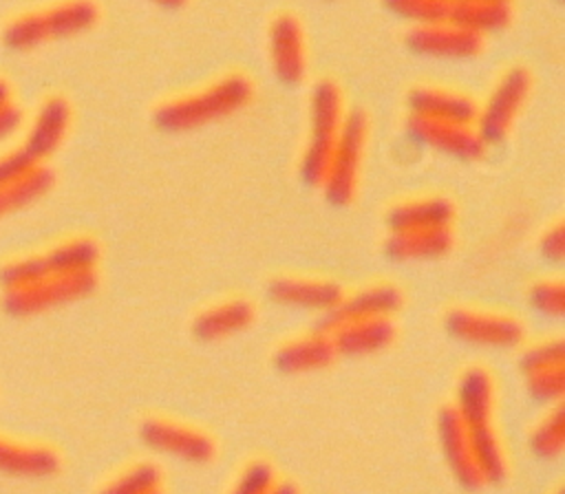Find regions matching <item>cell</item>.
Returning <instances> with one entry per match:
<instances>
[{
	"label": "cell",
	"instance_id": "cell-1",
	"mask_svg": "<svg viewBox=\"0 0 565 494\" xmlns=\"http://www.w3.org/2000/svg\"><path fill=\"white\" fill-rule=\"evenodd\" d=\"M457 412L463 421L475 459L486 483H501L505 479V459L490 423L492 415V382L486 370L470 368L457 388Z\"/></svg>",
	"mask_w": 565,
	"mask_h": 494
},
{
	"label": "cell",
	"instance_id": "cell-2",
	"mask_svg": "<svg viewBox=\"0 0 565 494\" xmlns=\"http://www.w3.org/2000/svg\"><path fill=\"white\" fill-rule=\"evenodd\" d=\"M252 99V82L243 75H225L207 88L172 99L154 110V126L168 132L192 130L241 110Z\"/></svg>",
	"mask_w": 565,
	"mask_h": 494
},
{
	"label": "cell",
	"instance_id": "cell-3",
	"mask_svg": "<svg viewBox=\"0 0 565 494\" xmlns=\"http://www.w3.org/2000/svg\"><path fill=\"white\" fill-rule=\"evenodd\" d=\"M97 7L90 0H66L51 9L18 18L4 29L2 42L11 51H29L44 42L88 31L97 22Z\"/></svg>",
	"mask_w": 565,
	"mask_h": 494
},
{
	"label": "cell",
	"instance_id": "cell-4",
	"mask_svg": "<svg viewBox=\"0 0 565 494\" xmlns=\"http://www.w3.org/2000/svg\"><path fill=\"white\" fill-rule=\"evenodd\" d=\"M342 119L344 115L340 88L329 79L318 82L311 93V128L307 150L300 163V176L307 185L322 183L342 128Z\"/></svg>",
	"mask_w": 565,
	"mask_h": 494
},
{
	"label": "cell",
	"instance_id": "cell-5",
	"mask_svg": "<svg viewBox=\"0 0 565 494\" xmlns=\"http://www.w3.org/2000/svg\"><path fill=\"white\" fill-rule=\"evenodd\" d=\"M68 121H71V108L66 99L62 97L46 99L40 106L24 143L13 152L0 157V185L40 168L42 159H46L64 139Z\"/></svg>",
	"mask_w": 565,
	"mask_h": 494
},
{
	"label": "cell",
	"instance_id": "cell-6",
	"mask_svg": "<svg viewBox=\"0 0 565 494\" xmlns=\"http://www.w3.org/2000/svg\"><path fill=\"white\" fill-rule=\"evenodd\" d=\"M95 284H97V276L93 269H79V271L44 278L38 282L7 289V293L2 296V309L13 318L35 315L88 296L95 289Z\"/></svg>",
	"mask_w": 565,
	"mask_h": 494
},
{
	"label": "cell",
	"instance_id": "cell-7",
	"mask_svg": "<svg viewBox=\"0 0 565 494\" xmlns=\"http://www.w3.org/2000/svg\"><path fill=\"white\" fill-rule=\"evenodd\" d=\"M364 141H366V115L362 110H351L342 119L335 148L331 152L324 179L320 183L324 187V196L333 205H347L355 194Z\"/></svg>",
	"mask_w": 565,
	"mask_h": 494
},
{
	"label": "cell",
	"instance_id": "cell-8",
	"mask_svg": "<svg viewBox=\"0 0 565 494\" xmlns=\"http://www.w3.org/2000/svg\"><path fill=\"white\" fill-rule=\"evenodd\" d=\"M99 249L88 238H75L68 243H62L44 254L29 256L15 262H9L0 269V284L4 289L38 282L44 278L79 271V269H93L97 262Z\"/></svg>",
	"mask_w": 565,
	"mask_h": 494
},
{
	"label": "cell",
	"instance_id": "cell-9",
	"mask_svg": "<svg viewBox=\"0 0 565 494\" xmlns=\"http://www.w3.org/2000/svg\"><path fill=\"white\" fill-rule=\"evenodd\" d=\"M532 79L530 73L521 66L510 68L494 90L490 93L486 106L481 112H477L475 124H479L477 132L486 143H497L503 141L505 135L510 132L527 93H530Z\"/></svg>",
	"mask_w": 565,
	"mask_h": 494
},
{
	"label": "cell",
	"instance_id": "cell-10",
	"mask_svg": "<svg viewBox=\"0 0 565 494\" xmlns=\"http://www.w3.org/2000/svg\"><path fill=\"white\" fill-rule=\"evenodd\" d=\"M406 130L415 141L426 143L455 159L472 161V159H479L486 150V141L470 124L439 121V119L411 115L406 121Z\"/></svg>",
	"mask_w": 565,
	"mask_h": 494
},
{
	"label": "cell",
	"instance_id": "cell-11",
	"mask_svg": "<svg viewBox=\"0 0 565 494\" xmlns=\"http://www.w3.org/2000/svg\"><path fill=\"white\" fill-rule=\"evenodd\" d=\"M406 49L424 57H444V60H466L481 51L483 35L448 24H417L406 33Z\"/></svg>",
	"mask_w": 565,
	"mask_h": 494
},
{
	"label": "cell",
	"instance_id": "cell-12",
	"mask_svg": "<svg viewBox=\"0 0 565 494\" xmlns=\"http://www.w3.org/2000/svg\"><path fill=\"white\" fill-rule=\"evenodd\" d=\"M446 329L461 342L512 348L523 340V326L505 315L455 309L446 315Z\"/></svg>",
	"mask_w": 565,
	"mask_h": 494
},
{
	"label": "cell",
	"instance_id": "cell-13",
	"mask_svg": "<svg viewBox=\"0 0 565 494\" xmlns=\"http://www.w3.org/2000/svg\"><path fill=\"white\" fill-rule=\"evenodd\" d=\"M139 434L141 441L154 452H163L188 463H207L214 454V443L210 437L172 421L146 419Z\"/></svg>",
	"mask_w": 565,
	"mask_h": 494
},
{
	"label": "cell",
	"instance_id": "cell-14",
	"mask_svg": "<svg viewBox=\"0 0 565 494\" xmlns=\"http://www.w3.org/2000/svg\"><path fill=\"white\" fill-rule=\"evenodd\" d=\"M399 307H402V293L395 287H388V284L371 287V289H364V291H360L355 296H349V298L342 296L338 304L322 311L318 322H316V331L331 333L333 329H338L340 324L351 322V320L377 318V315L388 318Z\"/></svg>",
	"mask_w": 565,
	"mask_h": 494
},
{
	"label": "cell",
	"instance_id": "cell-15",
	"mask_svg": "<svg viewBox=\"0 0 565 494\" xmlns=\"http://www.w3.org/2000/svg\"><path fill=\"white\" fill-rule=\"evenodd\" d=\"M437 434H439L441 452H444L457 483L468 490L481 487L486 483V479L479 470V463L475 459L470 439L466 434V428H463V421H461L457 408L450 406L439 412Z\"/></svg>",
	"mask_w": 565,
	"mask_h": 494
},
{
	"label": "cell",
	"instance_id": "cell-16",
	"mask_svg": "<svg viewBox=\"0 0 565 494\" xmlns=\"http://www.w3.org/2000/svg\"><path fill=\"white\" fill-rule=\"evenodd\" d=\"M269 55L274 73L282 84L296 86L305 77V40L298 20L289 13L278 15L269 29Z\"/></svg>",
	"mask_w": 565,
	"mask_h": 494
},
{
	"label": "cell",
	"instance_id": "cell-17",
	"mask_svg": "<svg viewBox=\"0 0 565 494\" xmlns=\"http://www.w3.org/2000/svg\"><path fill=\"white\" fill-rule=\"evenodd\" d=\"M327 335L331 337L338 355L360 357L386 348L393 342L395 326L386 315H377L344 322Z\"/></svg>",
	"mask_w": 565,
	"mask_h": 494
},
{
	"label": "cell",
	"instance_id": "cell-18",
	"mask_svg": "<svg viewBox=\"0 0 565 494\" xmlns=\"http://www.w3.org/2000/svg\"><path fill=\"white\" fill-rule=\"evenodd\" d=\"M267 296L276 304L327 311L340 302L342 289L331 280H302V278H276L267 287Z\"/></svg>",
	"mask_w": 565,
	"mask_h": 494
},
{
	"label": "cell",
	"instance_id": "cell-19",
	"mask_svg": "<svg viewBox=\"0 0 565 494\" xmlns=\"http://www.w3.org/2000/svg\"><path fill=\"white\" fill-rule=\"evenodd\" d=\"M408 110L411 115L417 117H428V119H439V121H455V124H475L477 119V104L461 95V93H450L433 86H419L411 90L408 95Z\"/></svg>",
	"mask_w": 565,
	"mask_h": 494
},
{
	"label": "cell",
	"instance_id": "cell-20",
	"mask_svg": "<svg viewBox=\"0 0 565 494\" xmlns=\"http://www.w3.org/2000/svg\"><path fill=\"white\" fill-rule=\"evenodd\" d=\"M452 247L450 225L391 232L384 251L393 260H426L439 258Z\"/></svg>",
	"mask_w": 565,
	"mask_h": 494
},
{
	"label": "cell",
	"instance_id": "cell-21",
	"mask_svg": "<svg viewBox=\"0 0 565 494\" xmlns=\"http://www.w3.org/2000/svg\"><path fill=\"white\" fill-rule=\"evenodd\" d=\"M335 357H338V353H335L331 337L327 333L316 331L313 335H309L305 340L285 344L276 353L274 362H276L278 370L298 375V373H311V370L327 368L329 364H333Z\"/></svg>",
	"mask_w": 565,
	"mask_h": 494
},
{
	"label": "cell",
	"instance_id": "cell-22",
	"mask_svg": "<svg viewBox=\"0 0 565 494\" xmlns=\"http://www.w3.org/2000/svg\"><path fill=\"white\" fill-rule=\"evenodd\" d=\"M60 470V457L42 445H20L0 439V474L44 479Z\"/></svg>",
	"mask_w": 565,
	"mask_h": 494
},
{
	"label": "cell",
	"instance_id": "cell-23",
	"mask_svg": "<svg viewBox=\"0 0 565 494\" xmlns=\"http://www.w3.org/2000/svg\"><path fill=\"white\" fill-rule=\"evenodd\" d=\"M512 20L510 0H463L450 2L448 24L475 31L479 35L503 31Z\"/></svg>",
	"mask_w": 565,
	"mask_h": 494
},
{
	"label": "cell",
	"instance_id": "cell-24",
	"mask_svg": "<svg viewBox=\"0 0 565 494\" xmlns=\"http://www.w3.org/2000/svg\"><path fill=\"white\" fill-rule=\"evenodd\" d=\"M252 318H254L252 304H247L245 300H230V302H223V304L201 313L194 320L192 333L205 342L221 340V337L243 331L252 322Z\"/></svg>",
	"mask_w": 565,
	"mask_h": 494
},
{
	"label": "cell",
	"instance_id": "cell-25",
	"mask_svg": "<svg viewBox=\"0 0 565 494\" xmlns=\"http://www.w3.org/2000/svg\"><path fill=\"white\" fill-rule=\"evenodd\" d=\"M455 207L446 198H426L397 205L388 212L386 223L391 232L404 229H424V227H444L450 225Z\"/></svg>",
	"mask_w": 565,
	"mask_h": 494
},
{
	"label": "cell",
	"instance_id": "cell-26",
	"mask_svg": "<svg viewBox=\"0 0 565 494\" xmlns=\"http://www.w3.org/2000/svg\"><path fill=\"white\" fill-rule=\"evenodd\" d=\"M51 185H53V172L42 165L20 179L2 183L0 185V218L31 205L42 194H46L51 190Z\"/></svg>",
	"mask_w": 565,
	"mask_h": 494
},
{
	"label": "cell",
	"instance_id": "cell-27",
	"mask_svg": "<svg viewBox=\"0 0 565 494\" xmlns=\"http://www.w3.org/2000/svg\"><path fill=\"white\" fill-rule=\"evenodd\" d=\"M565 448V410L558 404L545 421L532 432L530 437V450L545 461L558 459Z\"/></svg>",
	"mask_w": 565,
	"mask_h": 494
},
{
	"label": "cell",
	"instance_id": "cell-28",
	"mask_svg": "<svg viewBox=\"0 0 565 494\" xmlns=\"http://www.w3.org/2000/svg\"><path fill=\"white\" fill-rule=\"evenodd\" d=\"M384 7L397 18L417 24L448 22L450 2L448 0H382Z\"/></svg>",
	"mask_w": 565,
	"mask_h": 494
},
{
	"label": "cell",
	"instance_id": "cell-29",
	"mask_svg": "<svg viewBox=\"0 0 565 494\" xmlns=\"http://www.w3.org/2000/svg\"><path fill=\"white\" fill-rule=\"evenodd\" d=\"M159 487H161V474L150 463L135 465L106 485L108 492H126V494H148V492H157Z\"/></svg>",
	"mask_w": 565,
	"mask_h": 494
},
{
	"label": "cell",
	"instance_id": "cell-30",
	"mask_svg": "<svg viewBox=\"0 0 565 494\" xmlns=\"http://www.w3.org/2000/svg\"><path fill=\"white\" fill-rule=\"evenodd\" d=\"M527 375V393L536 399V401H556L563 395V364L556 366H547V368H539Z\"/></svg>",
	"mask_w": 565,
	"mask_h": 494
},
{
	"label": "cell",
	"instance_id": "cell-31",
	"mask_svg": "<svg viewBox=\"0 0 565 494\" xmlns=\"http://www.w3.org/2000/svg\"><path fill=\"white\" fill-rule=\"evenodd\" d=\"M530 304L547 315V318H563V307H565V293L561 282H541L532 287L530 291Z\"/></svg>",
	"mask_w": 565,
	"mask_h": 494
},
{
	"label": "cell",
	"instance_id": "cell-32",
	"mask_svg": "<svg viewBox=\"0 0 565 494\" xmlns=\"http://www.w3.org/2000/svg\"><path fill=\"white\" fill-rule=\"evenodd\" d=\"M563 342L561 340H550L543 344H536L532 348H527L521 357V368L525 373L539 370V368H547V366H556L563 364Z\"/></svg>",
	"mask_w": 565,
	"mask_h": 494
},
{
	"label": "cell",
	"instance_id": "cell-33",
	"mask_svg": "<svg viewBox=\"0 0 565 494\" xmlns=\"http://www.w3.org/2000/svg\"><path fill=\"white\" fill-rule=\"evenodd\" d=\"M274 485L271 468L265 463H252L245 474L241 476V483L236 490L241 492H269Z\"/></svg>",
	"mask_w": 565,
	"mask_h": 494
},
{
	"label": "cell",
	"instance_id": "cell-34",
	"mask_svg": "<svg viewBox=\"0 0 565 494\" xmlns=\"http://www.w3.org/2000/svg\"><path fill=\"white\" fill-rule=\"evenodd\" d=\"M541 251L552 262H563V225H554L541 240Z\"/></svg>",
	"mask_w": 565,
	"mask_h": 494
},
{
	"label": "cell",
	"instance_id": "cell-35",
	"mask_svg": "<svg viewBox=\"0 0 565 494\" xmlns=\"http://www.w3.org/2000/svg\"><path fill=\"white\" fill-rule=\"evenodd\" d=\"M20 121H22V115L15 106H11V104L0 106V141L11 137L18 130Z\"/></svg>",
	"mask_w": 565,
	"mask_h": 494
},
{
	"label": "cell",
	"instance_id": "cell-36",
	"mask_svg": "<svg viewBox=\"0 0 565 494\" xmlns=\"http://www.w3.org/2000/svg\"><path fill=\"white\" fill-rule=\"evenodd\" d=\"M154 4H161V7H168V9H177V7H183L185 0H150Z\"/></svg>",
	"mask_w": 565,
	"mask_h": 494
},
{
	"label": "cell",
	"instance_id": "cell-37",
	"mask_svg": "<svg viewBox=\"0 0 565 494\" xmlns=\"http://www.w3.org/2000/svg\"><path fill=\"white\" fill-rule=\"evenodd\" d=\"M9 104V86L0 79V106Z\"/></svg>",
	"mask_w": 565,
	"mask_h": 494
},
{
	"label": "cell",
	"instance_id": "cell-38",
	"mask_svg": "<svg viewBox=\"0 0 565 494\" xmlns=\"http://www.w3.org/2000/svg\"><path fill=\"white\" fill-rule=\"evenodd\" d=\"M448 2H463V0H448Z\"/></svg>",
	"mask_w": 565,
	"mask_h": 494
}]
</instances>
